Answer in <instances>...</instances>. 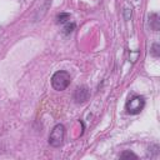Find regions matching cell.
Wrapping results in <instances>:
<instances>
[{
  "instance_id": "obj_2",
  "label": "cell",
  "mask_w": 160,
  "mask_h": 160,
  "mask_svg": "<svg viewBox=\"0 0 160 160\" xmlns=\"http://www.w3.org/2000/svg\"><path fill=\"white\" fill-rule=\"evenodd\" d=\"M64 135H65V129L61 124H58L54 126V129L51 130L50 132V136H49V142L50 145L58 148L62 144V140H64Z\"/></svg>"
},
{
  "instance_id": "obj_5",
  "label": "cell",
  "mask_w": 160,
  "mask_h": 160,
  "mask_svg": "<svg viewBox=\"0 0 160 160\" xmlns=\"http://www.w3.org/2000/svg\"><path fill=\"white\" fill-rule=\"evenodd\" d=\"M121 158L125 159V158H132V159H136V155H134L132 152H124L121 154Z\"/></svg>"
},
{
  "instance_id": "obj_4",
  "label": "cell",
  "mask_w": 160,
  "mask_h": 160,
  "mask_svg": "<svg viewBox=\"0 0 160 160\" xmlns=\"http://www.w3.org/2000/svg\"><path fill=\"white\" fill-rule=\"evenodd\" d=\"M74 98L78 102H82L85 100H88L89 98V90L86 86H81V88H78L75 90V94H74Z\"/></svg>"
},
{
  "instance_id": "obj_1",
  "label": "cell",
  "mask_w": 160,
  "mask_h": 160,
  "mask_svg": "<svg viewBox=\"0 0 160 160\" xmlns=\"http://www.w3.org/2000/svg\"><path fill=\"white\" fill-rule=\"evenodd\" d=\"M70 84V75L66 71H56L51 78V85L55 90H64Z\"/></svg>"
},
{
  "instance_id": "obj_3",
  "label": "cell",
  "mask_w": 160,
  "mask_h": 160,
  "mask_svg": "<svg viewBox=\"0 0 160 160\" xmlns=\"http://www.w3.org/2000/svg\"><path fill=\"white\" fill-rule=\"evenodd\" d=\"M144 105H145L144 99H142L141 96L135 95V96H132L131 99H129V101H128V104H126V110H128V112H130V114H138V112H140V111L142 110Z\"/></svg>"
}]
</instances>
